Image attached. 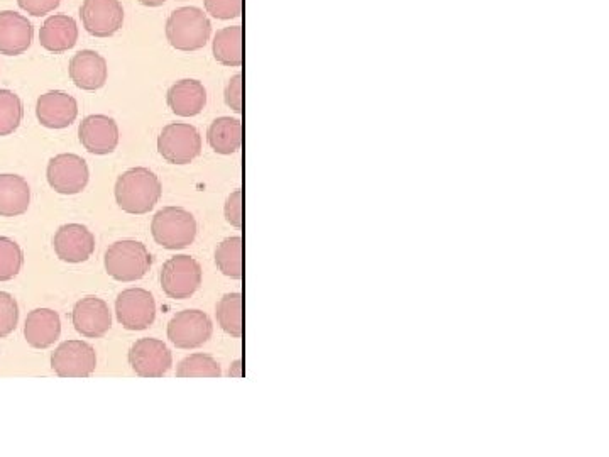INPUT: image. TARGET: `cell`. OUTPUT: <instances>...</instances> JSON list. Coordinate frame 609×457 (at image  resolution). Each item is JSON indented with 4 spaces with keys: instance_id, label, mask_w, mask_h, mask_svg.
<instances>
[{
    "instance_id": "cell-1",
    "label": "cell",
    "mask_w": 609,
    "mask_h": 457,
    "mask_svg": "<svg viewBox=\"0 0 609 457\" xmlns=\"http://www.w3.org/2000/svg\"><path fill=\"white\" fill-rule=\"evenodd\" d=\"M116 202L127 214H148L158 204L163 193L160 178L144 166L131 168L117 178Z\"/></svg>"
},
{
    "instance_id": "cell-2",
    "label": "cell",
    "mask_w": 609,
    "mask_h": 457,
    "mask_svg": "<svg viewBox=\"0 0 609 457\" xmlns=\"http://www.w3.org/2000/svg\"><path fill=\"white\" fill-rule=\"evenodd\" d=\"M166 39L175 50L197 51L205 48L212 34L209 16L198 7H180L166 21Z\"/></svg>"
},
{
    "instance_id": "cell-3",
    "label": "cell",
    "mask_w": 609,
    "mask_h": 457,
    "mask_svg": "<svg viewBox=\"0 0 609 457\" xmlns=\"http://www.w3.org/2000/svg\"><path fill=\"white\" fill-rule=\"evenodd\" d=\"M154 241L165 249H185L197 237V221L183 207H163L151 222Z\"/></svg>"
},
{
    "instance_id": "cell-4",
    "label": "cell",
    "mask_w": 609,
    "mask_h": 457,
    "mask_svg": "<svg viewBox=\"0 0 609 457\" xmlns=\"http://www.w3.org/2000/svg\"><path fill=\"white\" fill-rule=\"evenodd\" d=\"M153 266V258L148 248L139 241L124 239L112 244L105 253V271L114 280L138 281L146 276Z\"/></svg>"
},
{
    "instance_id": "cell-5",
    "label": "cell",
    "mask_w": 609,
    "mask_h": 457,
    "mask_svg": "<svg viewBox=\"0 0 609 457\" xmlns=\"http://www.w3.org/2000/svg\"><path fill=\"white\" fill-rule=\"evenodd\" d=\"M158 151L171 165H190L202 153V138L192 124L173 122L163 127Z\"/></svg>"
},
{
    "instance_id": "cell-6",
    "label": "cell",
    "mask_w": 609,
    "mask_h": 457,
    "mask_svg": "<svg viewBox=\"0 0 609 457\" xmlns=\"http://www.w3.org/2000/svg\"><path fill=\"white\" fill-rule=\"evenodd\" d=\"M161 288L173 300H187L202 285V266L187 254L173 256L161 268Z\"/></svg>"
},
{
    "instance_id": "cell-7",
    "label": "cell",
    "mask_w": 609,
    "mask_h": 457,
    "mask_svg": "<svg viewBox=\"0 0 609 457\" xmlns=\"http://www.w3.org/2000/svg\"><path fill=\"white\" fill-rule=\"evenodd\" d=\"M46 177L55 192L61 195H77L87 188L90 170L82 156L63 153L51 158Z\"/></svg>"
},
{
    "instance_id": "cell-8",
    "label": "cell",
    "mask_w": 609,
    "mask_h": 457,
    "mask_svg": "<svg viewBox=\"0 0 609 457\" xmlns=\"http://www.w3.org/2000/svg\"><path fill=\"white\" fill-rule=\"evenodd\" d=\"M116 315L127 331H146L156 319V302L148 290L129 288L117 297Z\"/></svg>"
},
{
    "instance_id": "cell-9",
    "label": "cell",
    "mask_w": 609,
    "mask_h": 457,
    "mask_svg": "<svg viewBox=\"0 0 609 457\" xmlns=\"http://www.w3.org/2000/svg\"><path fill=\"white\" fill-rule=\"evenodd\" d=\"M51 368L61 378H88L97 368V353L88 342L66 341L51 354Z\"/></svg>"
},
{
    "instance_id": "cell-10",
    "label": "cell",
    "mask_w": 609,
    "mask_h": 457,
    "mask_svg": "<svg viewBox=\"0 0 609 457\" xmlns=\"http://www.w3.org/2000/svg\"><path fill=\"white\" fill-rule=\"evenodd\" d=\"M168 339L180 349H195L209 341L214 325L202 310H183L170 320Z\"/></svg>"
},
{
    "instance_id": "cell-11",
    "label": "cell",
    "mask_w": 609,
    "mask_h": 457,
    "mask_svg": "<svg viewBox=\"0 0 609 457\" xmlns=\"http://www.w3.org/2000/svg\"><path fill=\"white\" fill-rule=\"evenodd\" d=\"M127 359L134 373L141 378H163L173 364V356L165 342L151 337L139 339L131 347Z\"/></svg>"
},
{
    "instance_id": "cell-12",
    "label": "cell",
    "mask_w": 609,
    "mask_h": 457,
    "mask_svg": "<svg viewBox=\"0 0 609 457\" xmlns=\"http://www.w3.org/2000/svg\"><path fill=\"white\" fill-rule=\"evenodd\" d=\"M80 17L88 34L109 38L124 24V7L121 0H83Z\"/></svg>"
},
{
    "instance_id": "cell-13",
    "label": "cell",
    "mask_w": 609,
    "mask_h": 457,
    "mask_svg": "<svg viewBox=\"0 0 609 457\" xmlns=\"http://www.w3.org/2000/svg\"><path fill=\"white\" fill-rule=\"evenodd\" d=\"M78 138L88 153L110 155L119 144V126L112 117L94 114L83 119L78 127Z\"/></svg>"
},
{
    "instance_id": "cell-14",
    "label": "cell",
    "mask_w": 609,
    "mask_h": 457,
    "mask_svg": "<svg viewBox=\"0 0 609 457\" xmlns=\"http://www.w3.org/2000/svg\"><path fill=\"white\" fill-rule=\"evenodd\" d=\"M53 248L61 261L83 263L94 254L95 236L82 224H65L56 231Z\"/></svg>"
},
{
    "instance_id": "cell-15",
    "label": "cell",
    "mask_w": 609,
    "mask_h": 457,
    "mask_svg": "<svg viewBox=\"0 0 609 457\" xmlns=\"http://www.w3.org/2000/svg\"><path fill=\"white\" fill-rule=\"evenodd\" d=\"M72 320L75 331L88 339H100L112 327L109 305L97 297H85L77 302L72 312Z\"/></svg>"
},
{
    "instance_id": "cell-16",
    "label": "cell",
    "mask_w": 609,
    "mask_h": 457,
    "mask_svg": "<svg viewBox=\"0 0 609 457\" xmlns=\"http://www.w3.org/2000/svg\"><path fill=\"white\" fill-rule=\"evenodd\" d=\"M36 116H38L41 126L48 127V129H65V127L72 126L77 119V99L61 90L46 92L38 99Z\"/></svg>"
},
{
    "instance_id": "cell-17",
    "label": "cell",
    "mask_w": 609,
    "mask_h": 457,
    "mask_svg": "<svg viewBox=\"0 0 609 457\" xmlns=\"http://www.w3.org/2000/svg\"><path fill=\"white\" fill-rule=\"evenodd\" d=\"M68 73L72 82L78 89L94 92L104 87L109 77V68L104 56L97 51L83 50L78 51L77 55L70 60Z\"/></svg>"
},
{
    "instance_id": "cell-18",
    "label": "cell",
    "mask_w": 609,
    "mask_h": 457,
    "mask_svg": "<svg viewBox=\"0 0 609 457\" xmlns=\"http://www.w3.org/2000/svg\"><path fill=\"white\" fill-rule=\"evenodd\" d=\"M34 28L28 17L14 11L0 12V53L22 55L33 43Z\"/></svg>"
},
{
    "instance_id": "cell-19",
    "label": "cell",
    "mask_w": 609,
    "mask_h": 457,
    "mask_svg": "<svg viewBox=\"0 0 609 457\" xmlns=\"http://www.w3.org/2000/svg\"><path fill=\"white\" fill-rule=\"evenodd\" d=\"M166 102L176 116H198L203 111V107L207 105V90L203 87L202 82L185 78V80L171 85L166 94Z\"/></svg>"
},
{
    "instance_id": "cell-20",
    "label": "cell",
    "mask_w": 609,
    "mask_h": 457,
    "mask_svg": "<svg viewBox=\"0 0 609 457\" xmlns=\"http://www.w3.org/2000/svg\"><path fill=\"white\" fill-rule=\"evenodd\" d=\"M77 21L68 14H55L44 21L39 31V43L51 53H63L77 45Z\"/></svg>"
},
{
    "instance_id": "cell-21",
    "label": "cell",
    "mask_w": 609,
    "mask_h": 457,
    "mask_svg": "<svg viewBox=\"0 0 609 457\" xmlns=\"http://www.w3.org/2000/svg\"><path fill=\"white\" fill-rule=\"evenodd\" d=\"M60 334V315L55 310L36 309L29 312L24 324V337L29 346L46 349L60 339Z\"/></svg>"
},
{
    "instance_id": "cell-22",
    "label": "cell",
    "mask_w": 609,
    "mask_h": 457,
    "mask_svg": "<svg viewBox=\"0 0 609 457\" xmlns=\"http://www.w3.org/2000/svg\"><path fill=\"white\" fill-rule=\"evenodd\" d=\"M31 204V188L19 175H0V215L17 217L26 214Z\"/></svg>"
},
{
    "instance_id": "cell-23",
    "label": "cell",
    "mask_w": 609,
    "mask_h": 457,
    "mask_svg": "<svg viewBox=\"0 0 609 457\" xmlns=\"http://www.w3.org/2000/svg\"><path fill=\"white\" fill-rule=\"evenodd\" d=\"M210 148L219 155H234L242 146V122L232 117H219L207 131Z\"/></svg>"
},
{
    "instance_id": "cell-24",
    "label": "cell",
    "mask_w": 609,
    "mask_h": 457,
    "mask_svg": "<svg viewBox=\"0 0 609 457\" xmlns=\"http://www.w3.org/2000/svg\"><path fill=\"white\" fill-rule=\"evenodd\" d=\"M212 53L215 60L224 67H241L242 65V28L229 26L215 33L212 41Z\"/></svg>"
},
{
    "instance_id": "cell-25",
    "label": "cell",
    "mask_w": 609,
    "mask_h": 457,
    "mask_svg": "<svg viewBox=\"0 0 609 457\" xmlns=\"http://www.w3.org/2000/svg\"><path fill=\"white\" fill-rule=\"evenodd\" d=\"M217 322L229 336H242V295L241 293H227L217 303Z\"/></svg>"
},
{
    "instance_id": "cell-26",
    "label": "cell",
    "mask_w": 609,
    "mask_h": 457,
    "mask_svg": "<svg viewBox=\"0 0 609 457\" xmlns=\"http://www.w3.org/2000/svg\"><path fill=\"white\" fill-rule=\"evenodd\" d=\"M215 263L219 270L229 278H242V237H227L215 251Z\"/></svg>"
},
{
    "instance_id": "cell-27",
    "label": "cell",
    "mask_w": 609,
    "mask_h": 457,
    "mask_svg": "<svg viewBox=\"0 0 609 457\" xmlns=\"http://www.w3.org/2000/svg\"><path fill=\"white\" fill-rule=\"evenodd\" d=\"M178 378H220L222 369L209 354H190L176 368Z\"/></svg>"
},
{
    "instance_id": "cell-28",
    "label": "cell",
    "mask_w": 609,
    "mask_h": 457,
    "mask_svg": "<svg viewBox=\"0 0 609 457\" xmlns=\"http://www.w3.org/2000/svg\"><path fill=\"white\" fill-rule=\"evenodd\" d=\"M24 109L19 95L0 90V136H9L21 126Z\"/></svg>"
},
{
    "instance_id": "cell-29",
    "label": "cell",
    "mask_w": 609,
    "mask_h": 457,
    "mask_svg": "<svg viewBox=\"0 0 609 457\" xmlns=\"http://www.w3.org/2000/svg\"><path fill=\"white\" fill-rule=\"evenodd\" d=\"M24 265L21 246L9 237H0V281L16 278Z\"/></svg>"
},
{
    "instance_id": "cell-30",
    "label": "cell",
    "mask_w": 609,
    "mask_h": 457,
    "mask_svg": "<svg viewBox=\"0 0 609 457\" xmlns=\"http://www.w3.org/2000/svg\"><path fill=\"white\" fill-rule=\"evenodd\" d=\"M19 322V307L16 298L6 292H0V339L16 331Z\"/></svg>"
},
{
    "instance_id": "cell-31",
    "label": "cell",
    "mask_w": 609,
    "mask_h": 457,
    "mask_svg": "<svg viewBox=\"0 0 609 457\" xmlns=\"http://www.w3.org/2000/svg\"><path fill=\"white\" fill-rule=\"evenodd\" d=\"M205 11L215 19L229 21L242 14V0H203Z\"/></svg>"
},
{
    "instance_id": "cell-32",
    "label": "cell",
    "mask_w": 609,
    "mask_h": 457,
    "mask_svg": "<svg viewBox=\"0 0 609 457\" xmlns=\"http://www.w3.org/2000/svg\"><path fill=\"white\" fill-rule=\"evenodd\" d=\"M225 104L231 107L232 111L241 114L242 112V75L236 73L234 77L229 80L227 87L224 92Z\"/></svg>"
},
{
    "instance_id": "cell-33",
    "label": "cell",
    "mask_w": 609,
    "mask_h": 457,
    "mask_svg": "<svg viewBox=\"0 0 609 457\" xmlns=\"http://www.w3.org/2000/svg\"><path fill=\"white\" fill-rule=\"evenodd\" d=\"M225 219L231 226L241 229L242 227V190L229 195V199L225 202L224 209Z\"/></svg>"
},
{
    "instance_id": "cell-34",
    "label": "cell",
    "mask_w": 609,
    "mask_h": 457,
    "mask_svg": "<svg viewBox=\"0 0 609 457\" xmlns=\"http://www.w3.org/2000/svg\"><path fill=\"white\" fill-rule=\"evenodd\" d=\"M17 4L22 11L28 12L31 16L41 17L55 11L60 6L61 0H17Z\"/></svg>"
},
{
    "instance_id": "cell-35",
    "label": "cell",
    "mask_w": 609,
    "mask_h": 457,
    "mask_svg": "<svg viewBox=\"0 0 609 457\" xmlns=\"http://www.w3.org/2000/svg\"><path fill=\"white\" fill-rule=\"evenodd\" d=\"M229 376H236V378H241L242 366H241V361H239V359H237L236 363H234V366H232V368L229 369Z\"/></svg>"
},
{
    "instance_id": "cell-36",
    "label": "cell",
    "mask_w": 609,
    "mask_h": 457,
    "mask_svg": "<svg viewBox=\"0 0 609 457\" xmlns=\"http://www.w3.org/2000/svg\"><path fill=\"white\" fill-rule=\"evenodd\" d=\"M139 2L146 7H160L163 6L165 2H168V0H139Z\"/></svg>"
}]
</instances>
